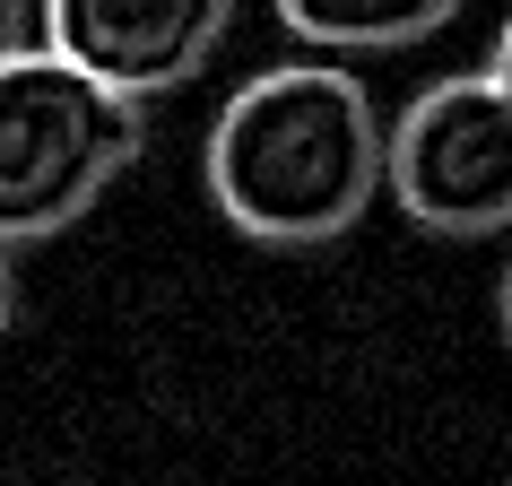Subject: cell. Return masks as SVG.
<instances>
[{
	"mask_svg": "<svg viewBox=\"0 0 512 486\" xmlns=\"http://www.w3.org/2000/svg\"><path fill=\"white\" fill-rule=\"evenodd\" d=\"M391 122L374 113V87L339 61H278L217 105L200 139V183L235 235L270 252L339 243L374 209Z\"/></svg>",
	"mask_w": 512,
	"mask_h": 486,
	"instance_id": "1",
	"label": "cell"
},
{
	"mask_svg": "<svg viewBox=\"0 0 512 486\" xmlns=\"http://www.w3.org/2000/svg\"><path fill=\"white\" fill-rule=\"evenodd\" d=\"M139 157V96L96 79L61 44L0 61V243H44L79 226Z\"/></svg>",
	"mask_w": 512,
	"mask_h": 486,
	"instance_id": "2",
	"label": "cell"
},
{
	"mask_svg": "<svg viewBox=\"0 0 512 486\" xmlns=\"http://www.w3.org/2000/svg\"><path fill=\"white\" fill-rule=\"evenodd\" d=\"M382 191L426 235H504L512 226V96L495 70L417 87L391 122Z\"/></svg>",
	"mask_w": 512,
	"mask_h": 486,
	"instance_id": "3",
	"label": "cell"
},
{
	"mask_svg": "<svg viewBox=\"0 0 512 486\" xmlns=\"http://www.w3.org/2000/svg\"><path fill=\"white\" fill-rule=\"evenodd\" d=\"M235 9L243 0H44V44L148 105L235 35Z\"/></svg>",
	"mask_w": 512,
	"mask_h": 486,
	"instance_id": "4",
	"label": "cell"
},
{
	"mask_svg": "<svg viewBox=\"0 0 512 486\" xmlns=\"http://www.w3.org/2000/svg\"><path fill=\"white\" fill-rule=\"evenodd\" d=\"M278 27L322 44V53H400L426 44L469 9V0H270Z\"/></svg>",
	"mask_w": 512,
	"mask_h": 486,
	"instance_id": "5",
	"label": "cell"
},
{
	"mask_svg": "<svg viewBox=\"0 0 512 486\" xmlns=\"http://www.w3.org/2000/svg\"><path fill=\"white\" fill-rule=\"evenodd\" d=\"M44 35V0H0V61H18Z\"/></svg>",
	"mask_w": 512,
	"mask_h": 486,
	"instance_id": "6",
	"label": "cell"
},
{
	"mask_svg": "<svg viewBox=\"0 0 512 486\" xmlns=\"http://www.w3.org/2000/svg\"><path fill=\"white\" fill-rule=\"evenodd\" d=\"M9 313H18V270H9V243H0V330H9Z\"/></svg>",
	"mask_w": 512,
	"mask_h": 486,
	"instance_id": "7",
	"label": "cell"
},
{
	"mask_svg": "<svg viewBox=\"0 0 512 486\" xmlns=\"http://www.w3.org/2000/svg\"><path fill=\"white\" fill-rule=\"evenodd\" d=\"M495 79H504V96H512V18H504V35H495V61H486Z\"/></svg>",
	"mask_w": 512,
	"mask_h": 486,
	"instance_id": "8",
	"label": "cell"
},
{
	"mask_svg": "<svg viewBox=\"0 0 512 486\" xmlns=\"http://www.w3.org/2000/svg\"><path fill=\"white\" fill-rule=\"evenodd\" d=\"M504 339H512V270H504Z\"/></svg>",
	"mask_w": 512,
	"mask_h": 486,
	"instance_id": "9",
	"label": "cell"
}]
</instances>
